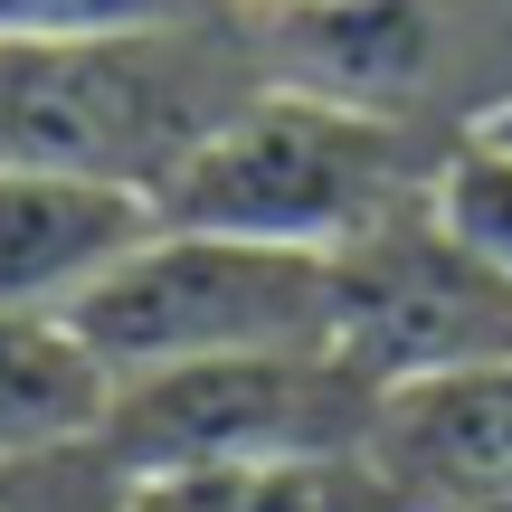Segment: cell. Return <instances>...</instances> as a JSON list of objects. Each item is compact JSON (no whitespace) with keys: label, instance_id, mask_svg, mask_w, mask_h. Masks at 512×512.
<instances>
[{"label":"cell","instance_id":"obj_1","mask_svg":"<svg viewBox=\"0 0 512 512\" xmlns=\"http://www.w3.org/2000/svg\"><path fill=\"white\" fill-rule=\"evenodd\" d=\"M427 171L437 162L418 152L399 114H370L332 86H304V76H266L162 181V219L351 256L427 200Z\"/></svg>","mask_w":512,"mask_h":512},{"label":"cell","instance_id":"obj_2","mask_svg":"<svg viewBox=\"0 0 512 512\" xmlns=\"http://www.w3.org/2000/svg\"><path fill=\"white\" fill-rule=\"evenodd\" d=\"M266 86L219 19L190 29H114V38H0V162H48L133 181L162 200L209 124Z\"/></svg>","mask_w":512,"mask_h":512},{"label":"cell","instance_id":"obj_3","mask_svg":"<svg viewBox=\"0 0 512 512\" xmlns=\"http://www.w3.org/2000/svg\"><path fill=\"white\" fill-rule=\"evenodd\" d=\"M76 323L114 361V380L181 370V361H228V351H323L342 332V256L162 219L76 304Z\"/></svg>","mask_w":512,"mask_h":512},{"label":"cell","instance_id":"obj_4","mask_svg":"<svg viewBox=\"0 0 512 512\" xmlns=\"http://www.w3.org/2000/svg\"><path fill=\"white\" fill-rule=\"evenodd\" d=\"M380 380L351 351H228V361L133 370L114 389L105 456L114 475L171 465H247V456H342L370 446Z\"/></svg>","mask_w":512,"mask_h":512},{"label":"cell","instance_id":"obj_5","mask_svg":"<svg viewBox=\"0 0 512 512\" xmlns=\"http://www.w3.org/2000/svg\"><path fill=\"white\" fill-rule=\"evenodd\" d=\"M332 342L380 389L456 361H494V351H512V285H494L475 256L446 247L418 200L408 219H389L380 238L342 256V332Z\"/></svg>","mask_w":512,"mask_h":512},{"label":"cell","instance_id":"obj_6","mask_svg":"<svg viewBox=\"0 0 512 512\" xmlns=\"http://www.w3.org/2000/svg\"><path fill=\"white\" fill-rule=\"evenodd\" d=\"M152 228H162V200L133 181L0 162V304L10 313H76Z\"/></svg>","mask_w":512,"mask_h":512},{"label":"cell","instance_id":"obj_7","mask_svg":"<svg viewBox=\"0 0 512 512\" xmlns=\"http://www.w3.org/2000/svg\"><path fill=\"white\" fill-rule=\"evenodd\" d=\"M114 361L86 342L76 313H10L0 304V465L105 446L114 418Z\"/></svg>","mask_w":512,"mask_h":512},{"label":"cell","instance_id":"obj_8","mask_svg":"<svg viewBox=\"0 0 512 512\" xmlns=\"http://www.w3.org/2000/svg\"><path fill=\"white\" fill-rule=\"evenodd\" d=\"M124 512H418L370 446L342 456H247V465H171L124 475Z\"/></svg>","mask_w":512,"mask_h":512},{"label":"cell","instance_id":"obj_9","mask_svg":"<svg viewBox=\"0 0 512 512\" xmlns=\"http://www.w3.org/2000/svg\"><path fill=\"white\" fill-rule=\"evenodd\" d=\"M427 219L456 256L512 285V124H465L427 171Z\"/></svg>","mask_w":512,"mask_h":512},{"label":"cell","instance_id":"obj_10","mask_svg":"<svg viewBox=\"0 0 512 512\" xmlns=\"http://www.w3.org/2000/svg\"><path fill=\"white\" fill-rule=\"evenodd\" d=\"M228 0H0V38H114V29H190Z\"/></svg>","mask_w":512,"mask_h":512},{"label":"cell","instance_id":"obj_11","mask_svg":"<svg viewBox=\"0 0 512 512\" xmlns=\"http://www.w3.org/2000/svg\"><path fill=\"white\" fill-rule=\"evenodd\" d=\"M228 10H256V19H304V10H332V0H228Z\"/></svg>","mask_w":512,"mask_h":512},{"label":"cell","instance_id":"obj_12","mask_svg":"<svg viewBox=\"0 0 512 512\" xmlns=\"http://www.w3.org/2000/svg\"><path fill=\"white\" fill-rule=\"evenodd\" d=\"M484 124H512V105H503V114H484Z\"/></svg>","mask_w":512,"mask_h":512}]
</instances>
